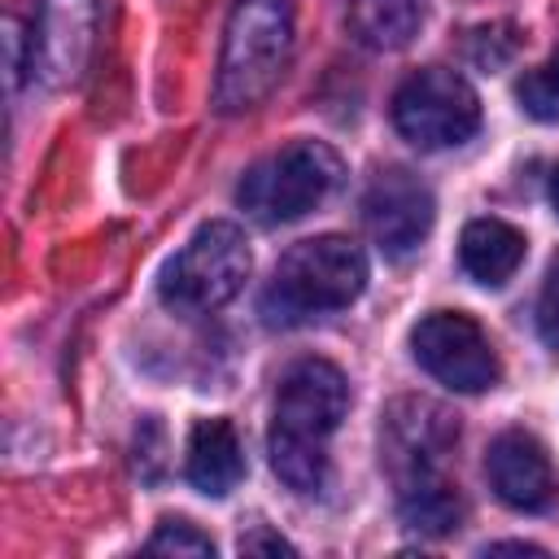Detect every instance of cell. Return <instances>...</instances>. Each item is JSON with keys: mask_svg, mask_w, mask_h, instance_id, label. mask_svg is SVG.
<instances>
[{"mask_svg": "<svg viewBox=\"0 0 559 559\" xmlns=\"http://www.w3.org/2000/svg\"><path fill=\"white\" fill-rule=\"evenodd\" d=\"M249 266H253V253H249L245 231L236 223L214 218V223L197 227L188 236V245L166 262L157 293L179 314H205L245 288Z\"/></svg>", "mask_w": 559, "mask_h": 559, "instance_id": "obj_5", "label": "cell"}, {"mask_svg": "<svg viewBox=\"0 0 559 559\" xmlns=\"http://www.w3.org/2000/svg\"><path fill=\"white\" fill-rule=\"evenodd\" d=\"M437 218V201L428 183H419L411 170H380L367 183L362 197V223L384 258H411Z\"/></svg>", "mask_w": 559, "mask_h": 559, "instance_id": "obj_8", "label": "cell"}, {"mask_svg": "<svg viewBox=\"0 0 559 559\" xmlns=\"http://www.w3.org/2000/svg\"><path fill=\"white\" fill-rule=\"evenodd\" d=\"M367 288V258L349 236L297 240L271 271L262 293L266 323H306L314 314L345 310Z\"/></svg>", "mask_w": 559, "mask_h": 559, "instance_id": "obj_3", "label": "cell"}, {"mask_svg": "<svg viewBox=\"0 0 559 559\" xmlns=\"http://www.w3.org/2000/svg\"><path fill=\"white\" fill-rule=\"evenodd\" d=\"M485 476H489V489L511 511H546L555 502V493H559L550 454L542 450V441L533 432H520V428L498 432L489 441Z\"/></svg>", "mask_w": 559, "mask_h": 559, "instance_id": "obj_11", "label": "cell"}, {"mask_svg": "<svg viewBox=\"0 0 559 559\" xmlns=\"http://www.w3.org/2000/svg\"><path fill=\"white\" fill-rule=\"evenodd\" d=\"M240 476H245V450L236 428L227 419H197L188 437V480L201 493L223 498L236 489Z\"/></svg>", "mask_w": 559, "mask_h": 559, "instance_id": "obj_12", "label": "cell"}, {"mask_svg": "<svg viewBox=\"0 0 559 559\" xmlns=\"http://www.w3.org/2000/svg\"><path fill=\"white\" fill-rule=\"evenodd\" d=\"M515 96L524 105L528 118L537 122H559V52H550L537 70H528L515 83Z\"/></svg>", "mask_w": 559, "mask_h": 559, "instance_id": "obj_16", "label": "cell"}, {"mask_svg": "<svg viewBox=\"0 0 559 559\" xmlns=\"http://www.w3.org/2000/svg\"><path fill=\"white\" fill-rule=\"evenodd\" d=\"M297 9L293 0H236L223 26V52L214 74V105L245 114L262 105L293 61Z\"/></svg>", "mask_w": 559, "mask_h": 559, "instance_id": "obj_2", "label": "cell"}, {"mask_svg": "<svg viewBox=\"0 0 559 559\" xmlns=\"http://www.w3.org/2000/svg\"><path fill=\"white\" fill-rule=\"evenodd\" d=\"M22 79V57H17V22H9V83Z\"/></svg>", "mask_w": 559, "mask_h": 559, "instance_id": "obj_20", "label": "cell"}, {"mask_svg": "<svg viewBox=\"0 0 559 559\" xmlns=\"http://www.w3.org/2000/svg\"><path fill=\"white\" fill-rule=\"evenodd\" d=\"M550 205H555V214H559V166H555V175H550Z\"/></svg>", "mask_w": 559, "mask_h": 559, "instance_id": "obj_22", "label": "cell"}, {"mask_svg": "<svg viewBox=\"0 0 559 559\" xmlns=\"http://www.w3.org/2000/svg\"><path fill=\"white\" fill-rule=\"evenodd\" d=\"M393 127L402 140H411L424 153L454 148L476 135L480 100L463 74L445 66H428V70H415L393 92Z\"/></svg>", "mask_w": 559, "mask_h": 559, "instance_id": "obj_6", "label": "cell"}, {"mask_svg": "<svg viewBox=\"0 0 559 559\" xmlns=\"http://www.w3.org/2000/svg\"><path fill=\"white\" fill-rule=\"evenodd\" d=\"M349 35L371 52H397L419 31V0H349Z\"/></svg>", "mask_w": 559, "mask_h": 559, "instance_id": "obj_15", "label": "cell"}, {"mask_svg": "<svg viewBox=\"0 0 559 559\" xmlns=\"http://www.w3.org/2000/svg\"><path fill=\"white\" fill-rule=\"evenodd\" d=\"M537 332H542V341L559 354V258H555V266L546 271V284H542V301H537Z\"/></svg>", "mask_w": 559, "mask_h": 559, "instance_id": "obj_18", "label": "cell"}, {"mask_svg": "<svg viewBox=\"0 0 559 559\" xmlns=\"http://www.w3.org/2000/svg\"><path fill=\"white\" fill-rule=\"evenodd\" d=\"M459 262L476 284L498 288L524 262V231H515L502 218H472L459 236Z\"/></svg>", "mask_w": 559, "mask_h": 559, "instance_id": "obj_13", "label": "cell"}, {"mask_svg": "<svg viewBox=\"0 0 559 559\" xmlns=\"http://www.w3.org/2000/svg\"><path fill=\"white\" fill-rule=\"evenodd\" d=\"M397 511L415 533L441 537L459 524L463 502H459V489L445 472H419V476L397 480Z\"/></svg>", "mask_w": 559, "mask_h": 559, "instance_id": "obj_14", "label": "cell"}, {"mask_svg": "<svg viewBox=\"0 0 559 559\" xmlns=\"http://www.w3.org/2000/svg\"><path fill=\"white\" fill-rule=\"evenodd\" d=\"M411 354L454 393H485L498 380V354L485 328L463 310H428L411 328Z\"/></svg>", "mask_w": 559, "mask_h": 559, "instance_id": "obj_7", "label": "cell"}, {"mask_svg": "<svg viewBox=\"0 0 559 559\" xmlns=\"http://www.w3.org/2000/svg\"><path fill=\"white\" fill-rule=\"evenodd\" d=\"M341 175L345 166L323 140H293L245 170L236 201L262 227H280L323 205L336 192Z\"/></svg>", "mask_w": 559, "mask_h": 559, "instance_id": "obj_4", "label": "cell"}, {"mask_svg": "<svg viewBox=\"0 0 559 559\" xmlns=\"http://www.w3.org/2000/svg\"><path fill=\"white\" fill-rule=\"evenodd\" d=\"M148 550H162V555H214V542L188 520H162L157 533L148 537Z\"/></svg>", "mask_w": 559, "mask_h": 559, "instance_id": "obj_17", "label": "cell"}, {"mask_svg": "<svg viewBox=\"0 0 559 559\" xmlns=\"http://www.w3.org/2000/svg\"><path fill=\"white\" fill-rule=\"evenodd\" d=\"M258 550H266V555H293V546L280 533H266V528H253V533L240 537V555H258Z\"/></svg>", "mask_w": 559, "mask_h": 559, "instance_id": "obj_19", "label": "cell"}, {"mask_svg": "<svg viewBox=\"0 0 559 559\" xmlns=\"http://www.w3.org/2000/svg\"><path fill=\"white\" fill-rule=\"evenodd\" d=\"M459 441V424L445 406L428 397H397L384 411L380 424V459L393 480L419 476V472H441L450 445Z\"/></svg>", "mask_w": 559, "mask_h": 559, "instance_id": "obj_9", "label": "cell"}, {"mask_svg": "<svg viewBox=\"0 0 559 559\" xmlns=\"http://www.w3.org/2000/svg\"><path fill=\"white\" fill-rule=\"evenodd\" d=\"M96 35V0H44L31 35V70L44 83L66 87L83 74Z\"/></svg>", "mask_w": 559, "mask_h": 559, "instance_id": "obj_10", "label": "cell"}, {"mask_svg": "<svg viewBox=\"0 0 559 559\" xmlns=\"http://www.w3.org/2000/svg\"><path fill=\"white\" fill-rule=\"evenodd\" d=\"M349 406V384L336 362L301 358L284 371L275 393V419L266 437V454L275 476L297 489L314 493L328 480V441L341 428Z\"/></svg>", "mask_w": 559, "mask_h": 559, "instance_id": "obj_1", "label": "cell"}, {"mask_svg": "<svg viewBox=\"0 0 559 559\" xmlns=\"http://www.w3.org/2000/svg\"><path fill=\"white\" fill-rule=\"evenodd\" d=\"M485 550H524V555H542V546H533V542H493V546H485Z\"/></svg>", "mask_w": 559, "mask_h": 559, "instance_id": "obj_21", "label": "cell"}]
</instances>
